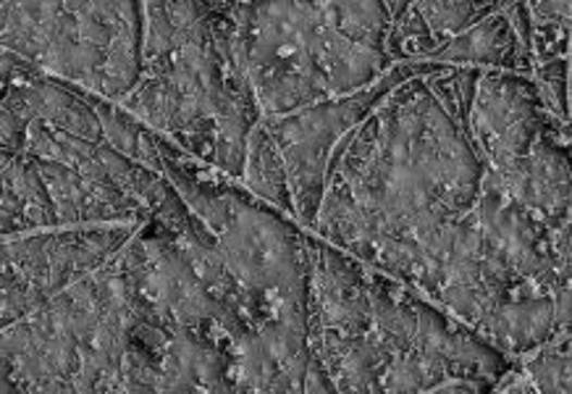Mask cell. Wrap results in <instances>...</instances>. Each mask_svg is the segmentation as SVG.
Listing matches in <instances>:
<instances>
[{
  "mask_svg": "<svg viewBox=\"0 0 572 394\" xmlns=\"http://www.w3.org/2000/svg\"><path fill=\"white\" fill-rule=\"evenodd\" d=\"M572 5L568 0L562 3H527L531 11V22H568Z\"/></svg>",
  "mask_w": 572,
  "mask_h": 394,
  "instance_id": "5",
  "label": "cell"
},
{
  "mask_svg": "<svg viewBox=\"0 0 572 394\" xmlns=\"http://www.w3.org/2000/svg\"><path fill=\"white\" fill-rule=\"evenodd\" d=\"M241 182H245L247 193L295 216V197H291L284 156L278 145L273 143L269 130L260 122L250 132V139H247V163Z\"/></svg>",
  "mask_w": 572,
  "mask_h": 394,
  "instance_id": "1",
  "label": "cell"
},
{
  "mask_svg": "<svg viewBox=\"0 0 572 394\" xmlns=\"http://www.w3.org/2000/svg\"><path fill=\"white\" fill-rule=\"evenodd\" d=\"M415 9L421 11L431 35H434L438 46L444 48L452 37L462 35V32L473 27L475 22H481L483 16L494 14L497 3H428V0H425V3H415Z\"/></svg>",
  "mask_w": 572,
  "mask_h": 394,
  "instance_id": "2",
  "label": "cell"
},
{
  "mask_svg": "<svg viewBox=\"0 0 572 394\" xmlns=\"http://www.w3.org/2000/svg\"><path fill=\"white\" fill-rule=\"evenodd\" d=\"M0 122H3V150L27 152L32 119L18 116V113H11V111H3L0 113Z\"/></svg>",
  "mask_w": 572,
  "mask_h": 394,
  "instance_id": "4",
  "label": "cell"
},
{
  "mask_svg": "<svg viewBox=\"0 0 572 394\" xmlns=\"http://www.w3.org/2000/svg\"><path fill=\"white\" fill-rule=\"evenodd\" d=\"M531 53L536 63L570 56V19L568 22H531Z\"/></svg>",
  "mask_w": 572,
  "mask_h": 394,
  "instance_id": "3",
  "label": "cell"
}]
</instances>
